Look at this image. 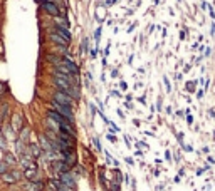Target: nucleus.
Masks as SVG:
<instances>
[{
    "mask_svg": "<svg viewBox=\"0 0 215 191\" xmlns=\"http://www.w3.org/2000/svg\"><path fill=\"white\" fill-rule=\"evenodd\" d=\"M66 94L69 96V97H72L74 101L77 102V101L81 99V87H79V86H71L69 89L66 91Z\"/></svg>",
    "mask_w": 215,
    "mask_h": 191,
    "instance_id": "10",
    "label": "nucleus"
},
{
    "mask_svg": "<svg viewBox=\"0 0 215 191\" xmlns=\"http://www.w3.org/2000/svg\"><path fill=\"white\" fill-rule=\"evenodd\" d=\"M193 87H195V84H193V82H188V84H186V89H188V91H192Z\"/></svg>",
    "mask_w": 215,
    "mask_h": 191,
    "instance_id": "22",
    "label": "nucleus"
},
{
    "mask_svg": "<svg viewBox=\"0 0 215 191\" xmlns=\"http://www.w3.org/2000/svg\"><path fill=\"white\" fill-rule=\"evenodd\" d=\"M54 32H57L59 35H62L64 39L67 40V42H71V32H69V29H64V27H59V25H54Z\"/></svg>",
    "mask_w": 215,
    "mask_h": 191,
    "instance_id": "11",
    "label": "nucleus"
},
{
    "mask_svg": "<svg viewBox=\"0 0 215 191\" xmlns=\"http://www.w3.org/2000/svg\"><path fill=\"white\" fill-rule=\"evenodd\" d=\"M10 127L14 129V133L15 134H18L20 133V129L24 127V117H22V114H14L12 116V123H10Z\"/></svg>",
    "mask_w": 215,
    "mask_h": 191,
    "instance_id": "8",
    "label": "nucleus"
},
{
    "mask_svg": "<svg viewBox=\"0 0 215 191\" xmlns=\"http://www.w3.org/2000/svg\"><path fill=\"white\" fill-rule=\"evenodd\" d=\"M186 123H188V124L193 123V117H192V116H188V117H186Z\"/></svg>",
    "mask_w": 215,
    "mask_h": 191,
    "instance_id": "25",
    "label": "nucleus"
},
{
    "mask_svg": "<svg viewBox=\"0 0 215 191\" xmlns=\"http://www.w3.org/2000/svg\"><path fill=\"white\" fill-rule=\"evenodd\" d=\"M51 109H54L55 112H59V114L64 116V117L74 121V109L69 107V106H62V104H57V102L51 101Z\"/></svg>",
    "mask_w": 215,
    "mask_h": 191,
    "instance_id": "3",
    "label": "nucleus"
},
{
    "mask_svg": "<svg viewBox=\"0 0 215 191\" xmlns=\"http://www.w3.org/2000/svg\"><path fill=\"white\" fill-rule=\"evenodd\" d=\"M22 176L25 178L27 181H37V179H40V178H39V166H37V161L32 163L29 168H25V170L22 171Z\"/></svg>",
    "mask_w": 215,
    "mask_h": 191,
    "instance_id": "5",
    "label": "nucleus"
},
{
    "mask_svg": "<svg viewBox=\"0 0 215 191\" xmlns=\"http://www.w3.org/2000/svg\"><path fill=\"white\" fill-rule=\"evenodd\" d=\"M108 139H109L111 143H116V136H113V134H109V136H108Z\"/></svg>",
    "mask_w": 215,
    "mask_h": 191,
    "instance_id": "21",
    "label": "nucleus"
},
{
    "mask_svg": "<svg viewBox=\"0 0 215 191\" xmlns=\"http://www.w3.org/2000/svg\"><path fill=\"white\" fill-rule=\"evenodd\" d=\"M12 166H8L7 163L4 161V159H2V161H0V174H4V173H7L8 170H10Z\"/></svg>",
    "mask_w": 215,
    "mask_h": 191,
    "instance_id": "16",
    "label": "nucleus"
},
{
    "mask_svg": "<svg viewBox=\"0 0 215 191\" xmlns=\"http://www.w3.org/2000/svg\"><path fill=\"white\" fill-rule=\"evenodd\" d=\"M165 87H166V91H168V92L171 91V86H170V82H168V79H165Z\"/></svg>",
    "mask_w": 215,
    "mask_h": 191,
    "instance_id": "20",
    "label": "nucleus"
},
{
    "mask_svg": "<svg viewBox=\"0 0 215 191\" xmlns=\"http://www.w3.org/2000/svg\"><path fill=\"white\" fill-rule=\"evenodd\" d=\"M4 161L7 163L8 166H15V164L18 163V159H17V156H15V154H12V153L5 151V154H4Z\"/></svg>",
    "mask_w": 215,
    "mask_h": 191,
    "instance_id": "12",
    "label": "nucleus"
},
{
    "mask_svg": "<svg viewBox=\"0 0 215 191\" xmlns=\"http://www.w3.org/2000/svg\"><path fill=\"white\" fill-rule=\"evenodd\" d=\"M99 37H101V27L94 32V40H96V42H99Z\"/></svg>",
    "mask_w": 215,
    "mask_h": 191,
    "instance_id": "19",
    "label": "nucleus"
},
{
    "mask_svg": "<svg viewBox=\"0 0 215 191\" xmlns=\"http://www.w3.org/2000/svg\"><path fill=\"white\" fill-rule=\"evenodd\" d=\"M0 178H2V181L4 183H7V184H15V183H18L20 181V178H22V173L18 170H8L7 173H4V174H0Z\"/></svg>",
    "mask_w": 215,
    "mask_h": 191,
    "instance_id": "4",
    "label": "nucleus"
},
{
    "mask_svg": "<svg viewBox=\"0 0 215 191\" xmlns=\"http://www.w3.org/2000/svg\"><path fill=\"white\" fill-rule=\"evenodd\" d=\"M165 158H166L168 161H171V153H170V151H166V153H165Z\"/></svg>",
    "mask_w": 215,
    "mask_h": 191,
    "instance_id": "23",
    "label": "nucleus"
},
{
    "mask_svg": "<svg viewBox=\"0 0 215 191\" xmlns=\"http://www.w3.org/2000/svg\"><path fill=\"white\" fill-rule=\"evenodd\" d=\"M96 52H98V49H92V51H91V57H96Z\"/></svg>",
    "mask_w": 215,
    "mask_h": 191,
    "instance_id": "26",
    "label": "nucleus"
},
{
    "mask_svg": "<svg viewBox=\"0 0 215 191\" xmlns=\"http://www.w3.org/2000/svg\"><path fill=\"white\" fill-rule=\"evenodd\" d=\"M49 40H51L55 47H69V44H71V42H67L62 35H59L57 32H54V30L49 32Z\"/></svg>",
    "mask_w": 215,
    "mask_h": 191,
    "instance_id": "7",
    "label": "nucleus"
},
{
    "mask_svg": "<svg viewBox=\"0 0 215 191\" xmlns=\"http://www.w3.org/2000/svg\"><path fill=\"white\" fill-rule=\"evenodd\" d=\"M88 49H89V40H88V37H86V39H82V42H81V54H86Z\"/></svg>",
    "mask_w": 215,
    "mask_h": 191,
    "instance_id": "15",
    "label": "nucleus"
},
{
    "mask_svg": "<svg viewBox=\"0 0 215 191\" xmlns=\"http://www.w3.org/2000/svg\"><path fill=\"white\" fill-rule=\"evenodd\" d=\"M89 109H91V114L94 116V114H96V109H94V106H92V104H89Z\"/></svg>",
    "mask_w": 215,
    "mask_h": 191,
    "instance_id": "24",
    "label": "nucleus"
},
{
    "mask_svg": "<svg viewBox=\"0 0 215 191\" xmlns=\"http://www.w3.org/2000/svg\"><path fill=\"white\" fill-rule=\"evenodd\" d=\"M40 10L45 12L51 17H61V10H59L57 4H54V0H40Z\"/></svg>",
    "mask_w": 215,
    "mask_h": 191,
    "instance_id": "2",
    "label": "nucleus"
},
{
    "mask_svg": "<svg viewBox=\"0 0 215 191\" xmlns=\"http://www.w3.org/2000/svg\"><path fill=\"white\" fill-rule=\"evenodd\" d=\"M49 166L52 168V171L55 173V176H59V174H62V173H67V171H71V170H72V168H71V166L67 164L66 161H62V159H55V161H52Z\"/></svg>",
    "mask_w": 215,
    "mask_h": 191,
    "instance_id": "6",
    "label": "nucleus"
},
{
    "mask_svg": "<svg viewBox=\"0 0 215 191\" xmlns=\"http://www.w3.org/2000/svg\"><path fill=\"white\" fill-rule=\"evenodd\" d=\"M2 123H4V121H2V116H0V124H2Z\"/></svg>",
    "mask_w": 215,
    "mask_h": 191,
    "instance_id": "27",
    "label": "nucleus"
},
{
    "mask_svg": "<svg viewBox=\"0 0 215 191\" xmlns=\"http://www.w3.org/2000/svg\"><path fill=\"white\" fill-rule=\"evenodd\" d=\"M54 22H55V25L59 27H64V29H69V20H67L66 17H54Z\"/></svg>",
    "mask_w": 215,
    "mask_h": 191,
    "instance_id": "13",
    "label": "nucleus"
},
{
    "mask_svg": "<svg viewBox=\"0 0 215 191\" xmlns=\"http://www.w3.org/2000/svg\"><path fill=\"white\" fill-rule=\"evenodd\" d=\"M7 91H8L7 82H2V81H0V97H2V96H5V94H7Z\"/></svg>",
    "mask_w": 215,
    "mask_h": 191,
    "instance_id": "17",
    "label": "nucleus"
},
{
    "mask_svg": "<svg viewBox=\"0 0 215 191\" xmlns=\"http://www.w3.org/2000/svg\"><path fill=\"white\" fill-rule=\"evenodd\" d=\"M92 141H94V146H96V149H98V151H102V146H101V143H99V139H98V137H94Z\"/></svg>",
    "mask_w": 215,
    "mask_h": 191,
    "instance_id": "18",
    "label": "nucleus"
},
{
    "mask_svg": "<svg viewBox=\"0 0 215 191\" xmlns=\"http://www.w3.org/2000/svg\"><path fill=\"white\" fill-rule=\"evenodd\" d=\"M51 101L57 102V104H62V106H69V107H76V101H74L72 97H69L64 91H59V89H54V92H52L51 96Z\"/></svg>",
    "mask_w": 215,
    "mask_h": 191,
    "instance_id": "1",
    "label": "nucleus"
},
{
    "mask_svg": "<svg viewBox=\"0 0 215 191\" xmlns=\"http://www.w3.org/2000/svg\"><path fill=\"white\" fill-rule=\"evenodd\" d=\"M7 146H8V141L4 137V134L0 133V149L5 153V151H7Z\"/></svg>",
    "mask_w": 215,
    "mask_h": 191,
    "instance_id": "14",
    "label": "nucleus"
},
{
    "mask_svg": "<svg viewBox=\"0 0 215 191\" xmlns=\"http://www.w3.org/2000/svg\"><path fill=\"white\" fill-rule=\"evenodd\" d=\"M25 191H42L44 189V181L37 179V181H27L25 186H24Z\"/></svg>",
    "mask_w": 215,
    "mask_h": 191,
    "instance_id": "9",
    "label": "nucleus"
}]
</instances>
